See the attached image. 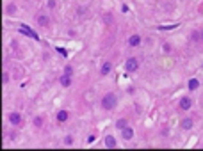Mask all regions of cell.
Masks as SVG:
<instances>
[{
  "label": "cell",
  "instance_id": "1",
  "mask_svg": "<svg viewBox=\"0 0 203 151\" xmlns=\"http://www.w3.org/2000/svg\"><path fill=\"white\" fill-rule=\"evenodd\" d=\"M116 94H112V93H107V94L102 98V109L103 110H112L114 107H116Z\"/></svg>",
  "mask_w": 203,
  "mask_h": 151
},
{
  "label": "cell",
  "instance_id": "2",
  "mask_svg": "<svg viewBox=\"0 0 203 151\" xmlns=\"http://www.w3.org/2000/svg\"><path fill=\"white\" fill-rule=\"evenodd\" d=\"M125 68H126V71L134 73V71H137V68H139V60H137L136 57H130V59H126Z\"/></svg>",
  "mask_w": 203,
  "mask_h": 151
},
{
  "label": "cell",
  "instance_id": "3",
  "mask_svg": "<svg viewBox=\"0 0 203 151\" xmlns=\"http://www.w3.org/2000/svg\"><path fill=\"white\" fill-rule=\"evenodd\" d=\"M20 32H21V34H25V36H30V38L36 39V41H39V36H38L30 27H27V25H20Z\"/></svg>",
  "mask_w": 203,
  "mask_h": 151
},
{
  "label": "cell",
  "instance_id": "4",
  "mask_svg": "<svg viewBox=\"0 0 203 151\" xmlns=\"http://www.w3.org/2000/svg\"><path fill=\"white\" fill-rule=\"evenodd\" d=\"M9 123L14 125V126H20L21 125V116L18 112H11L9 114Z\"/></svg>",
  "mask_w": 203,
  "mask_h": 151
},
{
  "label": "cell",
  "instance_id": "5",
  "mask_svg": "<svg viewBox=\"0 0 203 151\" xmlns=\"http://www.w3.org/2000/svg\"><path fill=\"white\" fill-rule=\"evenodd\" d=\"M191 105H192V101H191V98H189V96H185V98L180 100V109H182V110H189V109H191Z\"/></svg>",
  "mask_w": 203,
  "mask_h": 151
},
{
  "label": "cell",
  "instance_id": "6",
  "mask_svg": "<svg viewBox=\"0 0 203 151\" xmlns=\"http://www.w3.org/2000/svg\"><path fill=\"white\" fill-rule=\"evenodd\" d=\"M121 133H123V139L125 140H130V139H134V130L130 128V126H125L121 130Z\"/></svg>",
  "mask_w": 203,
  "mask_h": 151
},
{
  "label": "cell",
  "instance_id": "7",
  "mask_svg": "<svg viewBox=\"0 0 203 151\" xmlns=\"http://www.w3.org/2000/svg\"><path fill=\"white\" fill-rule=\"evenodd\" d=\"M128 45H130V46H139V45H141V36H139V34L130 36V38H128Z\"/></svg>",
  "mask_w": 203,
  "mask_h": 151
},
{
  "label": "cell",
  "instance_id": "8",
  "mask_svg": "<svg viewBox=\"0 0 203 151\" xmlns=\"http://www.w3.org/2000/svg\"><path fill=\"white\" fill-rule=\"evenodd\" d=\"M68 117H70L68 110H59V112H57V121H59V123H66Z\"/></svg>",
  "mask_w": 203,
  "mask_h": 151
},
{
  "label": "cell",
  "instance_id": "9",
  "mask_svg": "<svg viewBox=\"0 0 203 151\" xmlns=\"http://www.w3.org/2000/svg\"><path fill=\"white\" fill-rule=\"evenodd\" d=\"M61 85L62 87H70V85H71V75H66V73H64V75L61 76Z\"/></svg>",
  "mask_w": 203,
  "mask_h": 151
},
{
  "label": "cell",
  "instance_id": "10",
  "mask_svg": "<svg viewBox=\"0 0 203 151\" xmlns=\"http://www.w3.org/2000/svg\"><path fill=\"white\" fill-rule=\"evenodd\" d=\"M38 23H39L41 27H48V25H50V18L45 16V14H39V16H38Z\"/></svg>",
  "mask_w": 203,
  "mask_h": 151
},
{
  "label": "cell",
  "instance_id": "11",
  "mask_svg": "<svg viewBox=\"0 0 203 151\" xmlns=\"http://www.w3.org/2000/svg\"><path fill=\"white\" fill-rule=\"evenodd\" d=\"M111 69H112V64H111V62H105V64H103V66H102V69H100V75H109V73H111Z\"/></svg>",
  "mask_w": 203,
  "mask_h": 151
},
{
  "label": "cell",
  "instance_id": "12",
  "mask_svg": "<svg viewBox=\"0 0 203 151\" xmlns=\"http://www.w3.org/2000/svg\"><path fill=\"white\" fill-rule=\"evenodd\" d=\"M105 146H107V148H116V139H114L112 135H107V137H105Z\"/></svg>",
  "mask_w": 203,
  "mask_h": 151
},
{
  "label": "cell",
  "instance_id": "13",
  "mask_svg": "<svg viewBox=\"0 0 203 151\" xmlns=\"http://www.w3.org/2000/svg\"><path fill=\"white\" fill-rule=\"evenodd\" d=\"M198 87H200V80H196V78H191V80H189V89H191V91H196Z\"/></svg>",
  "mask_w": 203,
  "mask_h": 151
},
{
  "label": "cell",
  "instance_id": "14",
  "mask_svg": "<svg viewBox=\"0 0 203 151\" xmlns=\"http://www.w3.org/2000/svg\"><path fill=\"white\" fill-rule=\"evenodd\" d=\"M182 128H183V130H191V128H192V119H189V117H187V119H183V121H182Z\"/></svg>",
  "mask_w": 203,
  "mask_h": 151
},
{
  "label": "cell",
  "instance_id": "15",
  "mask_svg": "<svg viewBox=\"0 0 203 151\" xmlns=\"http://www.w3.org/2000/svg\"><path fill=\"white\" fill-rule=\"evenodd\" d=\"M192 39H194V41H203V29L196 30V32L192 34Z\"/></svg>",
  "mask_w": 203,
  "mask_h": 151
},
{
  "label": "cell",
  "instance_id": "16",
  "mask_svg": "<svg viewBox=\"0 0 203 151\" xmlns=\"http://www.w3.org/2000/svg\"><path fill=\"white\" fill-rule=\"evenodd\" d=\"M116 126H118V128H120V130H123V128H125V126H128V121H126V119H120V121H118V123H116Z\"/></svg>",
  "mask_w": 203,
  "mask_h": 151
},
{
  "label": "cell",
  "instance_id": "17",
  "mask_svg": "<svg viewBox=\"0 0 203 151\" xmlns=\"http://www.w3.org/2000/svg\"><path fill=\"white\" fill-rule=\"evenodd\" d=\"M5 13H7V14H13V13H16V5H13V4H11V5H7Z\"/></svg>",
  "mask_w": 203,
  "mask_h": 151
},
{
  "label": "cell",
  "instance_id": "18",
  "mask_svg": "<svg viewBox=\"0 0 203 151\" xmlns=\"http://www.w3.org/2000/svg\"><path fill=\"white\" fill-rule=\"evenodd\" d=\"M34 126H36V128H41V126H43V117H36V119H34Z\"/></svg>",
  "mask_w": 203,
  "mask_h": 151
},
{
  "label": "cell",
  "instance_id": "19",
  "mask_svg": "<svg viewBox=\"0 0 203 151\" xmlns=\"http://www.w3.org/2000/svg\"><path fill=\"white\" fill-rule=\"evenodd\" d=\"M64 144H68V146H70V144H73V137H71V135H68V137L64 139Z\"/></svg>",
  "mask_w": 203,
  "mask_h": 151
},
{
  "label": "cell",
  "instance_id": "20",
  "mask_svg": "<svg viewBox=\"0 0 203 151\" xmlns=\"http://www.w3.org/2000/svg\"><path fill=\"white\" fill-rule=\"evenodd\" d=\"M64 73H66V75H71V73H73V69H71V66H66V69H64Z\"/></svg>",
  "mask_w": 203,
  "mask_h": 151
},
{
  "label": "cell",
  "instance_id": "21",
  "mask_svg": "<svg viewBox=\"0 0 203 151\" xmlns=\"http://www.w3.org/2000/svg\"><path fill=\"white\" fill-rule=\"evenodd\" d=\"M2 78H4V84H7V82H9V73L4 71V76H2Z\"/></svg>",
  "mask_w": 203,
  "mask_h": 151
},
{
  "label": "cell",
  "instance_id": "22",
  "mask_svg": "<svg viewBox=\"0 0 203 151\" xmlns=\"http://www.w3.org/2000/svg\"><path fill=\"white\" fill-rule=\"evenodd\" d=\"M103 20H105L107 23H111V21H112V18H111V14H105V16H103Z\"/></svg>",
  "mask_w": 203,
  "mask_h": 151
},
{
  "label": "cell",
  "instance_id": "23",
  "mask_svg": "<svg viewBox=\"0 0 203 151\" xmlns=\"http://www.w3.org/2000/svg\"><path fill=\"white\" fill-rule=\"evenodd\" d=\"M57 52H59L61 55H64V57H66V50H64V48H57Z\"/></svg>",
  "mask_w": 203,
  "mask_h": 151
},
{
  "label": "cell",
  "instance_id": "24",
  "mask_svg": "<svg viewBox=\"0 0 203 151\" xmlns=\"http://www.w3.org/2000/svg\"><path fill=\"white\" fill-rule=\"evenodd\" d=\"M48 7H55V0H50L48 2Z\"/></svg>",
  "mask_w": 203,
  "mask_h": 151
}]
</instances>
